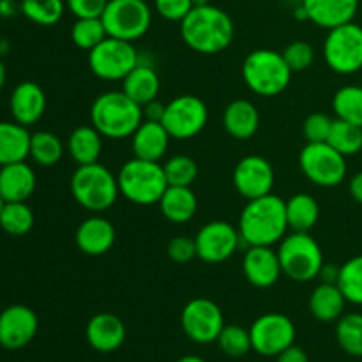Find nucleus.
I'll use <instances>...</instances> for the list:
<instances>
[{
  "label": "nucleus",
  "mask_w": 362,
  "mask_h": 362,
  "mask_svg": "<svg viewBox=\"0 0 362 362\" xmlns=\"http://www.w3.org/2000/svg\"><path fill=\"white\" fill-rule=\"evenodd\" d=\"M180 35L193 52L202 55H216L232 45L235 27L226 11L207 4L193 7L191 13L180 21Z\"/></svg>",
  "instance_id": "f257e3e1"
},
{
  "label": "nucleus",
  "mask_w": 362,
  "mask_h": 362,
  "mask_svg": "<svg viewBox=\"0 0 362 362\" xmlns=\"http://www.w3.org/2000/svg\"><path fill=\"white\" fill-rule=\"evenodd\" d=\"M240 240L250 246H274L288 232L285 200L278 194L247 200L239 216Z\"/></svg>",
  "instance_id": "f03ea898"
},
{
  "label": "nucleus",
  "mask_w": 362,
  "mask_h": 362,
  "mask_svg": "<svg viewBox=\"0 0 362 362\" xmlns=\"http://www.w3.org/2000/svg\"><path fill=\"white\" fill-rule=\"evenodd\" d=\"M144 122V110L124 90L103 92L90 106V124L110 140L133 136Z\"/></svg>",
  "instance_id": "7ed1b4c3"
},
{
  "label": "nucleus",
  "mask_w": 362,
  "mask_h": 362,
  "mask_svg": "<svg viewBox=\"0 0 362 362\" xmlns=\"http://www.w3.org/2000/svg\"><path fill=\"white\" fill-rule=\"evenodd\" d=\"M69 189L76 204L92 214L112 209L120 197L117 175L99 161L78 166L69 180Z\"/></svg>",
  "instance_id": "20e7f679"
},
{
  "label": "nucleus",
  "mask_w": 362,
  "mask_h": 362,
  "mask_svg": "<svg viewBox=\"0 0 362 362\" xmlns=\"http://www.w3.org/2000/svg\"><path fill=\"white\" fill-rule=\"evenodd\" d=\"M240 73L246 87L262 98H276L285 92L293 74L283 59V53L269 48L247 53Z\"/></svg>",
  "instance_id": "39448f33"
},
{
  "label": "nucleus",
  "mask_w": 362,
  "mask_h": 362,
  "mask_svg": "<svg viewBox=\"0 0 362 362\" xmlns=\"http://www.w3.org/2000/svg\"><path fill=\"white\" fill-rule=\"evenodd\" d=\"M119 189L126 200L136 205H154L168 187L165 168L159 161L133 158L120 166L117 173Z\"/></svg>",
  "instance_id": "423d86ee"
},
{
  "label": "nucleus",
  "mask_w": 362,
  "mask_h": 362,
  "mask_svg": "<svg viewBox=\"0 0 362 362\" xmlns=\"http://www.w3.org/2000/svg\"><path fill=\"white\" fill-rule=\"evenodd\" d=\"M278 257L283 276L296 283H310L320 278L324 269V251L308 232H290L279 243Z\"/></svg>",
  "instance_id": "0eeeda50"
},
{
  "label": "nucleus",
  "mask_w": 362,
  "mask_h": 362,
  "mask_svg": "<svg viewBox=\"0 0 362 362\" xmlns=\"http://www.w3.org/2000/svg\"><path fill=\"white\" fill-rule=\"evenodd\" d=\"M324 59L336 74H356L362 69V25L349 21L327 30L324 41Z\"/></svg>",
  "instance_id": "6e6552de"
},
{
  "label": "nucleus",
  "mask_w": 362,
  "mask_h": 362,
  "mask_svg": "<svg viewBox=\"0 0 362 362\" xmlns=\"http://www.w3.org/2000/svg\"><path fill=\"white\" fill-rule=\"evenodd\" d=\"M101 20L110 37L134 42L151 28L152 9L145 0H108Z\"/></svg>",
  "instance_id": "1a4fd4ad"
},
{
  "label": "nucleus",
  "mask_w": 362,
  "mask_h": 362,
  "mask_svg": "<svg viewBox=\"0 0 362 362\" xmlns=\"http://www.w3.org/2000/svg\"><path fill=\"white\" fill-rule=\"evenodd\" d=\"M140 64V53L133 42L106 37L88 52V67L94 76L106 81H122Z\"/></svg>",
  "instance_id": "9d476101"
},
{
  "label": "nucleus",
  "mask_w": 362,
  "mask_h": 362,
  "mask_svg": "<svg viewBox=\"0 0 362 362\" xmlns=\"http://www.w3.org/2000/svg\"><path fill=\"white\" fill-rule=\"evenodd\" d=\"M299 166L304 177L318 187H336L346 179V158L327 141L306 144L299 154Z\"/></svg>",
  "instance_id": "9b49d317"
},
{
  "label": "nucleus",
  "mask_w": 362,
  "mask_h": 362,
  "mask_svg": "<svg viewBox=\"0 0 362 362\" xmlns=\"http://www.w3.org/2000/svg\"><path fill=\"white\" fill-rule=\"evenodd\" d=\"M209 110L204 99L193 94L173 98L166 105L161 124L173 140H191L205 129Z\"/></svg>",
  "instance_id": "f8f14e48"
},
{
  "label": "nucleus",
  "mask_w": 362,
  "mask_h": 362,
  "mask_svg": "<svg viewBox=\"0 0 362 362\" xmlns=\"http://www.w3.org/2000/svg\"><path fill=\"white\" fill-rule=\"evenodd\" d=\"M251 346L264 357H278L296 343V325L286 315L265 313L250 327Z\"/></svg>",
  "instance_id": "ddd939ff"
},
{
  "label": "nucleus",
  "mask_w": 362,
  "mask_h": 362,
  "mask_svg": "<svg viewBox=\"0 0 362 362\" xmlns=\"http://www.w3.org/2000/svg\"><path fill=\"white\" fill-rule=\"evenodd\" d=\"M180 325L191 341L207 345L218 339L219 332L226 324L221 308L214 300L197 297L182 308Z\"/></svg>",
  "instance_id": "4468645a"
},
{
  "label": "nucleus",
  "mask_w": 362,
  "mask_h": 362,
  "mask_svg": "<svg viewBox=\"0 0 362 362\" xmlns=\"http://www.w3.org/2000/svg\"><path fill=\"white\" fill-rule=\"evenodd\" d=\"M197 257L205 264H223L230 260L243 243L239 230L228 221H211L198 230Z\"/></svg>",
  "instance_id": "2eb2a0df"
},
{
  "label": "nucleus",
  "mask_w": 362,
  "mask_h": 362,
  "mask_svg": "<svg viewBox=\"0 0 362 362\" xmlns=\"http://www.w3.org/2000/svg\"><path fill=\"white\" fill-rule=\"evenodd\" d=\"M274 168L264 156L251 154L240 159L232 173V182L237 193L246 200L265 197L272 193L274 187Z\"/></svg>",
  "instance_id": "dca6fc26"
},
{
  "label": "nucleus",
  "mask_w": 362,
  "mask_h": 362,
  "mask_svg": "<svg viewBox=\"0 0 362 362\" xmlns=\"http://www.w3.org/2000/svg\"><path fill=\"white\" fill-rule=\"evenodd\" d=\"M39 329L37 315L25 304H13L0 313V346L6 350L25 349Z\"/></svg>",
  "instance_id": "f3484780"
},
{
  "label": "nucleus",
  "mask_w": 362,
  "mask_h": 362,
  "mask_svg": "<svg viewBox=\"0 0 362 362\" xmlns=\"http://www.w3.org/2000/svg\"><path fill=\"white\" fill-rule=\"evenodd\" d=\"M244 278L257 288H271L283 276L278 250L272 246H250L243 258Z\"/></svg>",
  "instance_id": "a211bd4d"
},
{
  "label": "nucleus",
  "mask_w": 362,
  "mask_h": 362,
  "mask_svg": "<svg viewBox=\"0 0 362 362\" xmlns=\"http://www.w3.org/2000/svg\"><path fill=\"white\" fill-rule=\"evenodd\" d=\"M117 239L115 226L110 219L103 218L101 214H94L83 219L78 225L74 233L76 247L88 257H101L113 247Z\"/></svg>",
  "instance_id": "6ab92c4d"
},
{
  "label": "nucleus",
  "mask_w": 362,
  "mask_h": 362,
  "mask_svg": "<svg viewBox=\"0 0 362 362\" xmlns=\"http://www.w3.org/2000/svg\"><path fill=\"white\" fill-rule=\"evenodd\" d=\"M11 115L14 122L28 127L41 120L46 112V94L35 81H21L14 87L9 98Z\"/></svg>",
  "instance_id": "aec40b11"
},
{
  "label": "nucleus",
  "mask_w": 362,
  "mask_h": 362,
  "mask_svg": "<svg viewBox=\"0 0 362 362\" xmlns=\"http://www.w3.org/2000/svg\"><path fill=\"white\" fill-rule=\"evenodd\" d=\"M308 14V21L317 27L331 28L354 21L359 11V0H300Z\"/></svg>",
  "instance_id": "412c9836"
},
{
  "label": "nucleus",
  "mask_w": 362,
  "mask_h": 362,
  "mask_svg": "<svg viewBox=\"0 0 362 362\" xmlns=\"http://www.w3.org/2000/svg\"><path fill=\"white\" fill-rule=\"evenodd\" d=\"M85 336L95 352H115L126 341V325L117 315L98 313L88 320Z\"/></svg>",
  "instance_id": "4be33fe9"
},
{
  "label": "nucleus",
  "mask_w": 362,
  "mask_h": 362,
  "mask_svg": "<svg viewBox=\"0 0 362 362\" xmlns=\"http://www.w3.org/2000/svg\"><path fill=\"white\" fill-rule=\"evenodd\" d=\"M172 136L165 129L161 122L154 120H144L131 136V151L134 158L147 159V161H161Z\"/></svg>",
  "instance_id": "5701e85b"
},
{
  "label": "nucleus",
  "mask_w": 362,
  "mask_h": 362,
  "mask_svg": "<svg viewBox=\"0 0 362 362\" xmlns=\"http://www.w3.org/2000/svg\"><path fill=\"white\" fill-rule=\"evenodd\" d=\"M37 186L35 172L25 161L0 166V197L4 202H27Z\"/></svg>",
  "instance_id": "b1692460"
},
{
  "label": "nucleus",
  "mask_w": 362,
  "mask_h": 362,
  "mask_svg": "<svg viewBox=\"0 0 362 362\" xmlns=\"http://www.w3.org/2000/svg\"><path fill=\"white\" fill-rule=\"evenodd\" d=\"M223 127L235 140H250L260 127L258 108L247 99H235L223 112Z\"/></svg>",
  "instance_id": "393cba45"
},
{
  "label": "nucleus",
  "mask_w": 362,
  "mask_h": 362,
  "mask_svg": "<svg viewBox=\"0 0 362 362\" xmlns=\"http://www.w3.org/2000/svg\"><path fill=\"white\" fill-rule=\"evenodd\" d=\"M158 205L163 218L173 225L189 223L198 211L197 194L189 186H168Z\"/></svg>",
  "instance_id": "a878e982"
},
{
  "label": "nucleus",
  "mask_w": 362,
  "mask_h": 362,
  "mask_svg": "<svg viewBox=\"0 0 362 362\" xmlns=\"http://www.w3.org/2000/svg\"><path fill=\"white\" fill-rule=\"evenodd\" d=\"M308 306L318 322L329 324V322H338L345 315L346 299L336 283L322 281L311 292Z\"/></svg>",
  "instance_id": "bb28decb"
},
{
  "label": "nucleus",
  "mask_w": 362,
  "mask_h": 362,
  "mask_svg": "<svg viewBox=\"0 0 362 362\" xmlns=\"http://www.w3.org/2000/svg\"><path fill=\"white\" fill-rule=\"evenodd\" d=\"M161 80L156 69L148 64H138L122 80V90L140 106L158 99Z\"/></svg>",
  "instance_id": "cd10ccee"
},
{
  "label": "nucleus",
  "mask_w": 362,
  "mask_h": 362,
  "mask_svg": "<svg viewBox=\"0 0 362 362\" xmlns=\"http://www.w3.org/2000/svg\"><path fill=\"white\" fill-rule=\"evenodd\" d=\"M28 129L18 122H0V166L25 161L30 154Z\"/></svg>",
  "instance_id": "c85d7f7f"
},
{
  "label": "nucleus",
  "mask_w": 362,
  "mask_h": 362,
  "mask_svg": "<svg viewBox=\"0 0 362 362\" xmlns=\"http://www.w3.org/2000/svg\"><path fill=\"white\" fill-rule=\"evenodd\" d=\"M67 151L78 166L98 163L103 151V134L92 124L78 126L69 134Z\"/></svg>",
  "instance_id": "c756f323"
},
{
  "label": "nucleus",
  "mask_w": 362,
  "mask_h": 362,
  "mask_svg": "<svg viewBox=\"0 0 362 362\" xmlns=\"http://www.w3.org/2000/svg\"><path fill=\"white\" fill-rule=\"evenodd\" d=\"M286 223L290 232H308L317 226L320 219V205L311 194L297 193L285 200Z\"/></svg>",
  "instance_id": "7c9ffc66"
},
{
  "label": "nucleus",
  "mask_w": 362,
  "mask_h": 362,
  "mask_svg": "<svg viewBox=\"0 0 362 362\" xmlns=\"http://www.w3.org/2000/svg\"><path fill=\"white\" fill-rule=\"evenodd\" d=\"M332 112L336 119L362 127V87L345 85L332 95Z\"/></svg>",
  "instance_id": "2f4dec72"
},
{
  "label": "nucleus",
  "mask_w": 362,
  "mask_h": 362,
  "mask_svg": "<svg viewBox=\"0 0 362 362\" xmlns=\"http://www.w3.org/2000/svg\"><path fill=\"white\" fill-rule=\"evenodd\" d=\"M62 140L55 133L37 131L30 136V154H28V158L34 159L35 165L49 168V166H55L62 159Z\"/></svg>",
  "instance_id": "473e14b6"
},
{
  "label": "nucleus",
  "mask_w": 362,
  "mask_h": 362,
  "mask_svg": "<svg viewBox=\"0 0 362 362\" xmlns=\"http://www.w3.org/2000/svg\"><path fill=\"white\" fill-rule=\"evenodd\" d=\"M34 226V212L27 202H6L0 211V228L13 237L27 235Z\"/></svg>",
  "instance_id": "72a5a7b5"
},
{
  "label": "nucleus",
  "mask_w": 362,
  "mask_h": 362,
  "mask_svg": "<svg viewBox=\"0 0 362 362\" xmlns=\"http://www.w3.org/2000/svg\"><path fill=\"white\" fill-rule=\"evenodd\" d=\"M20 11L32 23L53 27L62 20L66 0H20Z\"/></svg>",
  "instance_id": "f704fd0d"
},
{
  "label": "nucleus",
  "mask_w": 362,
  "mask_h": 362,
  "mask_svg": "<svg viewBox=\"0 0 362 362\" xmlns=\"http://www.w3.org/2000/svg\"><path fill=\"white\" fill-rule=\"evenodd\" d=\"M327 144L345 158L359 154L362 151V127L346 122V120L334 119Z\"/></svg>",
  "instance_id": "c9c22d12"
},
{
  "label": "nucleus",
  "mask_w": 362,
  "mask_h": 362,
  "mask_svg": "<svg viewBox=\"0 0 362 362\" xmlns=\"http://www.w3.org/2000/svg\"><path fill=\"white\" fill-rule=\"evenodd\" d=\"M336 285L343 292L346 303L362 306V255L349 258L339 267Z\"/></svg>",
  "instance_id": "e433bc0d"
},
{
  "label": "nucleus",
  "mask_w": 362,
  "mask_h": 362,
  "mask_svg": "<svg viewBox=\"0 0 362 362\" xmlns=\"http://www.w3.org/2000/svg\"><path fill=\"white\" fill-rule=\"evenodd\" d=\"M336 339L345 354L362 357V313H346L336 324Z\"/></svg>",
  "instance_id": "4c0bfd02"
},
{
  "label": "nucleus",
  "mask_w": 362,
  "mask_h": 362,
  "mask_svg": "<svg viewBox=\"0 0 362 362\" xmlns=\"http://www.w3.org/2000/svg\"><path fill=\"white\" fill-rule=\"evenodd\" d=\"M106 37H108V32L101 18H76L71 27V39L74 46L85 52H90Z\"/></svg>",
  "instance_id": "58836bf2"
},
{
  "label": "nucleus",
  "mask_w": 362,
  "mask_h": 362,
  "mask_svg": "<svg viewBox=\"0 0 362 362\" xmlns=\"http://www.w3.org/2000/svg\"><path fill=\"white\" fill-rule=\"evenodd\" d=\"M219 350H221L225 356L233 357H244L247 352L253 350L251 346V334H250V329H244L240 325H225L223 331L219 332L218 339Z\"/></svg>",
  "instance_id": "ea45409f"
},
{
  "label": "nucleus",
  "mask_w": 362,
  "mask_h": 362,
  "mask_svg": "<svg viewBox=\"0 0 362 362\" xmlns=\"http://www.w3.org/2000/svg\"><path fill=\"white\" fill-rule=\"evenodd\" d=\"M165 168L168 186H193L198 177V165L193 158L186 154L172 156L168 161L163 165Z\"/></svg>",
  "instance_id": "a19ab883"
},
{
  "label": "nucleus",
  "mask_w": 362,
  "mask_h": 362,
  "mask_svg": "<svg viewBox=\"0 0 362 362\" xmlns=\"http://www.w3.org/2000/svg\"><path fill=\"white\" fill-rule=\"evenodd\" d=\"M281 53L292 73H303L315 60V48L306 41H292Z\"/></svg>",
  "instance_id": "79ce46f5"
},
{
  "label": "nucleus",
  "mask_w": 362,
  "mask_h": 362,
  "mask_svg": "<svg viewBox=\"0 0 362 362\" xmlns=\"http://www.w3.org/2000/svg\"><path fill=\"white\" fill-rule=\"evenodd\" d=\"M334 119L327 115V113L315 112L304 119L303 122V136L306 144H320V141H327L329 133Z\"/></svg>",
  "instance_id": "37998d69"
},
{
  "label": "nucleus",
  "mask_w": 362,
  "mask_h": 362,
  "mask_svg": "<svg viewBox=\"0 0 362 362\" xmlns=\"http://www.w3.org/2000/svg\"><path fill=\"white\" fill-rule=\"evenodd\" d=\"M166 255L175 264H187L197 258V243L189 235H177L166 246Z\"/></svg>",
  "instance_id": "c03bdc74"
},
{
  "label": "nucleus",
  "mask_w": 362,
  "mask_h": 362,
  "mask_svg": "<svg viewBox=\"0 0 362 362\" xmlns=\"http://www.w3.org/2000/svg\"><path fill=\"white\" fill-rule=\"evenodd\" d=\"M156 13L168 21H182L194 7L193 0H154Z\"/></svg>",
  "instance_id": "a18cd8bd"
},
{
  "label": "nucleus",
  "mask_w": 362,
  "mask_h": 362,
  "mask_svg": "<svg viewBox=\"0 0 362 362\" xmlns=\"http://www.w3.org/2000/svg\"><path fill=\"white\" fill-rule=\"evenodd\" d=\"M108 0H66V7L76 18H101Z\"/></svg>",
  "instance_id": "49530a36"
},
{
  "label": "nucleus",
  "mask_w": 362,
  "mask_h": 362,
  "mask_svg": "<svg viewBox=\"0 0 362 362\" xmlns=\"http://www.w3.org/2000/svg\"><path fill=\"white\" fill-rule=\"evenodd\" d=\"M276 362H310V357L304 352L300 346H297L293 343L292 346H288L286 350H283L278 357H276Z\"/></svg>",
  "instance_id": "de8ad7c7"
},
{
  "label": "nucleus",
  "mask_w": 362,
  "mask_h": 362,
  "mask_svg": "<svg viewBox=\"0 0 362 362\" xmlns=\"http://www.w3.org/2000/svg\"><path fill=\"white\" fill-rule=\"evenodd\" d=\"M166 105H163L161 101L154 99V101L147 103V105L141 106L144 110V120H154V122H161L163 115H165Z\"/></svg>",
  "instance_id": "09e8293b"
},
{
  "label": "nucleus",
  "mask_w": 362,
  "mask_h": 362,
  "mask_svg": "<svg viewBox=\"0 0 362 362\" xmlns=\"http://www.w3.org/2000/svg\"><path fill=\"white\" fill-rule=\"evenodd\" d=\"M349 193L357 204L362 205V172L356 173L349 182Z\"/></svg>",
  "instance_id": "8fccbe9b"
},
{
  "label": "nucleus",
  "mask_w": 362,
  "mask_h": 362,
  "mask_svg": "<svg viewBox=\"0 0 362 362\" xmlns=\"http://www.w3.org/2000/svg\"><path fill=\"white\" fill-rule=\"evenodd\" d=\"M14 0H0V14L2 16H11L14 13Z\"/></svg>",
  "instance_id": "3c124183"
},
{
  "label": "nucleus",
  "mask_w": 362,
  "mask_h": 362,
  "mask_svg": "<svg viewBox=\"0 0 362 362\" xmlns=\"http://www.w3.org/2000/svg\"><path fill=\"white\" fill-rule=\"evenodd\" d=\"M6 80H7V69L6 66H4L2 60H0V90H2L4 85H6Z\"/></svg>",
  "instance_id": "603ef678"
},
{
  "label": "nucleus",
  "mask_w": 362,
  "mask_h": 362,
  "mask_svg": "<svg viewBox=\"0 0 362 362\" xmlns=\"http://www.w3.org/2000/svg\"><path fill=\"white\" fill-rule=\"evenodd\" d=\"M175 362H205V361L202 359V357H198V356H184Z\"/></svg>",
  "instance_id": "864d4df0"
},
{
  "label": "nucleus",
  "mask_w": 362,
  "mask_h": 362,
  "mask_svg": "<svg viewBox=\"0 0 362 362\" xmlns=\"http://www.w3.org/2000/svg\"><path fill=\"white\" fill-rule=\"evenodd\" d=\"M193 4H194V7H197V6H207V4H211V2H209V0H193Z\"/></svg>",
  "instance_id": "5fc2aeb1"
},
{
  "label": "nucleus",
  "mask_w": 362,
  "mask_h": 362,
  "mask_svg": "<svg viewBox=\"0 0 362 362\" xmlns=\"http://www.w3.org/2000/svg\"><path fill=\"white\" fill-rule=\"evenodd\" d=\"M4 204H6V202H4V198L0 197V211H2V207H4Z\"/></svg>",
  "instance_id": "6e6d98bb"
},
{
  "label": "nucleus",
  "mask_w": 362,
  "mask_h": 362,
  "mask_svg": "<svg viewBox=\"0 0 362 362\" xmlns=\"http://www.w3.org/2000/svg\"><path fill=\"white\" fill-rule=\"evenodd\" d=\"M361 154H362V151H361Z\"/></svg>",
  "instance_id": "4d7b16f0"
}]
</instances>
